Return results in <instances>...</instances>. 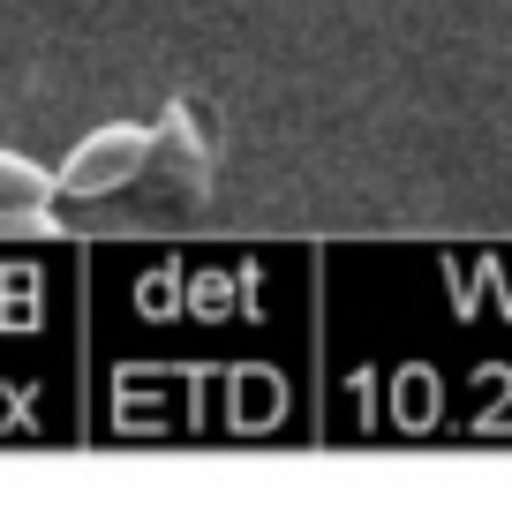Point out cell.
<instances>
[{"label":"cell","mask_w":512,"mask_h":512,"mask_svg":"<svg viewBox=\"0 0 512 512\" xmlns=\"http://www.w3.org/2000/svg\"><path fill=\"white\" fill-rule=\"evenodd\" d=\"M144 159H151V128L106 121L68 151V166L53 174V196H113V189H128V181L144 174Z\"/></svg>","instance_id":"obj_1"},{"label":"cell","mask_w":512,"mask_h":512,"mask_svg":"<svg viewBox=\"0 0 512 512\" xmlns=\"http://www.w3.org/2000/svg\"><path fill=\"white\" fill-rule=\"evenodd\" d=\"M144 174H166L174 189H204V136H196V121H189V106H166L159 113V128H151V159H144Z\"/></svg>","instance_id":"obj_2"},{"label":"cell","mask_w":512,"mask_h":512,"mask_svg":"<svg viewBox=\"0 0 512 512\" xmlns=\"http://www.w3.org/2000/svg\"><path fill=\"white\" fill-rule=\"evenodd\" d=\"M31 204H53V174L23 151H0V211H31Z\"/></svg>","instance_id":"obj_3"}]
</instances>
